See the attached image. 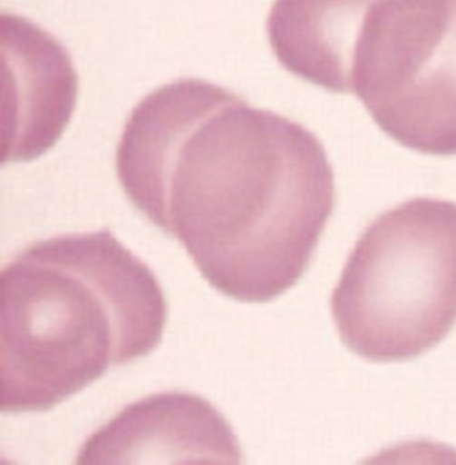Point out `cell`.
Masks as SVG:
<instances>
[{
    "mask_svg": "<svg viewBox=\"0 0 456 465\" xmlns=\"http://www.w3.org/2000/svg\"><path fill=\"white\" fill-rule=\"evenodd\" d=\"M115 168L131 204L185 247L213 289L244 303L300 281L336 203L319 138L199 78L135 106Z\"/></svg>",
    "mask_w": 456,
    "mask_h": 465,
    "instance_id": "cell-1",
    "label": "cell"
},
{
    "mask_svg": "<svg viewBox=\"0 0 456 465\" xmlns=\"http://www.w3.org/2000/svg\"><path fill=\"white\" fill-rule=\"evenodd\" d=\"M166 321L156 275L108 228L31 244L0 276V410H53L150 354Z\"/></svg>",
    "mask_w": 456,
    "mask_h": 465,
    "instance_id": "cell-2",
    "label": "cell"
},
{
    "mask_svg": "<svg viewBox=\"0 0 456 465\" xmlns=\"http://www.w3.org/2000/svg\"><path fill=\"white\" fill-rule=\"evenodd\" d=\"M343 343L373 362L412 360L456 323V204L413 199L374 220L331 300Z\"/></svg>",
    "mask_w": 456,
    "mask_h": 465,
    "instance_id": "cell-3",
    "label": "cell"
},
{
    "mask_svg": "<svg viewBox=\"0 0 456 465\" xmlns=\"http://www.w3.org/2000/svg\"><path fill=\"white\" fill-rule=\"evenodd\" d=\"M238 438L221 413L193 394L163 393L125 408L82 447L80 464H238Z\"/></svg>",
    "mask_w": 456,
    "mask_h": 465,
    "instance_id": "cell-4",
    "label": "cell"
},
{
    "mask_svg": "<svg viewBox=\"0 0 456 465\" xmlns=\"http://www.w3.org/2000/svg\"><path fill=\"white\" fill-rule=\"evenodd\" d=\"M14 131L3 164L31 162L61 138L75 108L78 77L72 58L49 34L10 16Z\"/></svg>",
    "mask_w": 456,
    "mask_h": 465,
    "instance_id": "cell-5",
    "label": "cell"
}]
</instances>
